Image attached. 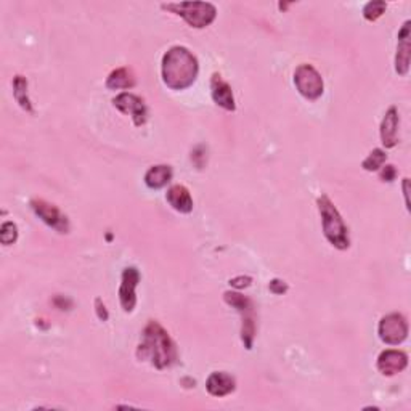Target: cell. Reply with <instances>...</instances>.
Instances as JSON below:
<instances>
[{
  "label": "cell",
  "instance_id": "20",
  "mask_svg": "<svg viewBox=\"0 0 411 411\" xmlns=\"http://www.w3.org/2000/svg\"><path fill=\"white\" fill-rule=\"evenodd\" d=\"M386 159H387L386 151H382L381 148H376V149H373V151H371V153L368 154V158H366V159L363 161V163H362V168H363L365 170H368V172L379 170V169L382 168V166H384Z\"/></svg>",
  "mask_w": 411,
  "mask_h": 411
},
{
  "label": "cell",
  "instance_id": "7",
  "mask_svg": "<svg viewBox=\"0 0 411 411\" xmlns=\"http://www.w3.org/2000/svg\"><path fill=\"white\" fill-rule=\"evenodd\" d=\"M377 332H379L381 341L387 344V346H398L408 336V323L405 316L400 314L386 315L379 321Z\"/></svg>",
  "mask_w": 411,
  "mask_h": 411
},
{
  "label": "cell",
  "instance_id": "1",
  "mask_svg": "<svg viewBox=\"0 0 411 411\" xmlns=\"http://www.w3.org/2000/svg\"><path fill=\"white\" fill-rule=\"evenodd\" d=\"M137 355L140 360H149L158 370L170 368L179 358L175 342L158 321H149L145 326Z\"/></svg>",
  "mask_w": 411,
  "mask_h": 411
},
{
  "label": "cell",
  "instance_id": "19",
  "mask_svg": "<svg viewBox=\"0 0 411 411\" xmlns=\"http://www.w3.org/2000/svg\"><path fill=\"white\" fill-rule=\"evenodd\" d=\"M13 95L18 105L23 108L26 113L34 114V108H32V103L27 95V81L23 76H16L13 79Z\"/></svg>",
  "mask_w": 411,
  "mask_h": 411
},
{
  "label": "cell",
  "instance_id": "6",
  "mask_svg": "<svg viewBox=\"0 0 411 411\" xmlns=\"http://www.w3.org/2000/svg\"><path fill=\"white\" fill-rule=\"evenodd\" d=\"M294 84H296L299 93H301L304 98L310 100V102L318 100L323 95V79H321L320 73L312 65L304 63L299 66L296 73H294Z\"/></svg>",
  "mask_w": 411,
  "mask_h": 411
},
{
  "label": "cell",
  "instance_id": "9",
  "mask_svg": "<svg viewBox=\"0 0 411 411\" xmlns=\"http://www.w3.org/2000/svg\"><path fill=\"white\" fill-rule=\"evenodd\" d=\"M114 107L118 108L121 113L129 114L133 119V124L137 127H142L148 121V108L143 98L133 95V93L124 92L113 100Z\"/></svg>",
  "mask_w": 411,
  "mask_h": 411
},
{
  "label": "cell",
  "instance_id": "24",
  "mask_svg": "<svg viewBox=\"0 0 411 411\" xmlns=\"http://www.w3.org/2000/svg\"><path fill=\"white\" fill-rule=\"evenodd\" d=\"M396 177H397V169L393 168V166L389 164L381 169L382 182H392V180H396Z\"/></svg>",
  "mask_w": 411,
  "mask_h": 411
},
{
  "label": "cell",
  "instance_id": "5",
  "mask_svg": "<svg viewBox=\"0 0 411 411\" xmlns=\"http://www.w3.org/2000/svg\"><path fill=\"white\" fill-rule=\"evenodd\" d=\"M225 302L235 307L241 314V341L248 351H251L254 337H255V316H254V304L249 297L243 296L240 292L227 291L224 294Z\"/></svg>",
  "mask_w": 411,
  "mask_h": 411
},
{
  "label": "cell",
  "instance_id": "17",
  "mask_svg": "<svg viewBox=\"0 0 411 411\" xmlns=\"http://www.w3.org/2000/svg\"><path fill=\"white\" fill-rule=\"evenodd\" d=\"M172 180V168L166 164L153 166L145 174V183L151 190H161Z\"/></svg>",
  "mask_w": 411,
  "mask_h": 411
},
{
  "label": "cell",
  "instance_id": "12",
  "mask_svg": "<svg viewBox=\"0 0 411 411\" xmlns=\"http://www.w3.org/2000/svg\"><path fill=\"white\" fill-rule=\"evenodd\" d=\"M410 21H405L402 29L398 32V46L396 57V71L400 76H407L410 69Z\"/></svg>",
  "mask_w": 411,
  "mask_h": 411
},
{
  "label": "cell",
  "instance_id": "21",
  "mask_svg": "<svg viewBox=\"0 0 411 411\" xmlns=\"http://www.w3.org/2000/svg\"><path fill=\"white\" fill-rule=\"evenodd\" d=\"M386 10H387L386 2H382V0H373V2H368L363 7V16L365 20L368 21H376L386 13Z\"/></svg>",
  "mask_w": 411,
  "mask_h": 411
},
{
  "label": "cell",
  "instance_id": "15",
  "mask_svg": "<svg viewBox=\"0 0 411 411\" xmlns=\"http://www.w3.org/2000/svg\"><path fill=\"white\" fill-rule=\"evenodd\" d=\"M235 379L229 373H224V371H215V373L208 377V382H206V387H208V392L214 397H227L235 391Z\"/></svg>",
  "mask_w": 411,
  "mask_h": 411
},
{
  "label": "cell",
  "instance_id": "14",
  "mask_svg": "<svg viewBox=\"0 0 411 411\" xmlns=\"http://www.w3.org/2000/svg\"><path fill=\"white\" fill-rule=\"evenodd\" d=\"M398 111L396 107H391L381 124V142L386 148H393L398 143Z\"/></svg>",
  "mask_w": 411,
  "mask_h": 411
},
{
  "label": "cell",
  "instance_id": "10",
  "mask_svg": "<svg viewBox=\"0 0 411 411\" xmlns=\"http://www.w3.org/2000/svg\"><path fill=\"white\" fill-rule=\"evenodd\" d=\"M140 283V274L135 267H127L122 271V281L119 288V301L121 307L124 312H132L137 305V294L135 290Z\"/></svg>",
  "mask_w": 411,
  "mask_h": 411
},
{
  "label": "cell",
  "instance_id": "8",
  "mask_svg": "<svg viewBox=\"0 0 411 411\" xmlns=\"http://www.w3.org/2000/svg\"><path fill=\"white\" fill-rule=\"evenodd\" d=\"M31 208L34 210L36 215L41 219L43 224L48 225L58 233H68L69 231V220L66 215L61 213L55 204H50L43 199H32Z\"/></svg>",
  "mask_w": 411,
  "mask_h": 411
},
{
  "label": "cell",
  "instance_id": "23",
  "mask_svg": "<svg viewBox=\"0 0 411 411\" xmlns=\"http://www.w3.org/2000/svg\"><path fill=\"white\" fill-rule=\"evenodd\" d=\"M252 283L251 276H236V278L230 280V286L235 288V290H244Z\"/></svg>",
  "mask_w": 411,
  "mask_h": 411
},
{
  "label": "cell",
  "instance_id": "16",
  "mask_svg": "<svg viewBox=\"0 0 411 411\" xmlns=\"http://www.w3.org/2000/svg\"><path fill=\"white\" fill-rule=\"evenodd\" d=\"M166 199L172 206V209H175L180 214H190L193 210V199L190 191L187 190L183 185H174L169 188Z\"/></svg>",
  "mask_w": 411,
  "mask_h": 411
},
{
  "label": "cell",
  "instance_id": "11",
  "mask_svg": "<svg viewBox=\"0 0 411 411\" xmlns=\"http://www.w3.org/2000/svg\"><path fill=\"white\" fill-rule=\"evenodd\" d=\"M408 355L396 349H387L377 357V370L384 376H393L407 368Z\"/></svg>",
  "mask_w": 411,
  "mask_h": 411
},
{
  "label": "cell",
  "instance_id": "2",
  "mask_svg": "<svg viewBox=\"0 0 411 411\" xmlns=\"http://www.w3.org/2000/svg\"><path fill=\"white\" fill-rule=\"evenodd\" d=\"M199 71L198 60L185 47H172L163 57V81L172 90H185L196 81Z\"/></svg>",
  "mask_w": 411,
  "mask_h": 411
},
{
  "label": "cell",
  "instance_id": "26",
  "mask_svg": "<svg viewBox=\"0 0 411 411\" xmlns=\"http://www.w3.org/2000/svg\"><path fill=\"white\" fill-rule=\"evenodd\" d=\"M95 309H97L98 318L102 321H107L108 320V310H107V307H105V304L100 297L95 299Z\"/></svg>",
  "mask_w": 411,
  "mask_h": 411
},
{
  "label": "cell",
  "instance_id": "18",
  "mask_svg": "<svg viewBox=\"0 0 411 411\" xmlns=\"http://www.w3.org/2000/svg\"><path fill=\"white\" fill-rule=\"evenodd\" d=\"M135 76H133L132 69L129 68H119L113 71L108 76L107 81V87L111 88V90H119V88H132L135 86Z\"/></svg>",
  "mask_w": 411,
  "mask_h": 411
},
{
  "label": "cell",
  "instance_id": "13",
  "mask_svg": "<svg viewBox=\"0 0 411 411\" xmlns=\"http://www.w3.org/2000/svg\"><path fill=\"white\" fill-rule=\"evenodd\" d=\"M210 90H213V100L219 105L220 108H224L227 111L236 109L231 87L229 86V82L222 79L220 74L213 76V81H210Z\"/></svg>",
  "mask_w": 411,
  "mask_h": 411
},
{
  "label": "cell",
  "instance_id": "22",
  "mask_svg": "<svg viewBox=\"0 0 411 411\" xmlns=\"http://www.w3.org/2000/svg\"><path fill=\"white\" fill-rule=\"evenodd\" d=\"M16 238H18V229H16V225L13 222H5L2 229H0V241H2L5 246H10V244H13L16 241Z\"/></svg>",
  "mask_w": 411,
  "mask_h": 411
},
{
  "label": "cell",
  "instance_id": "3",
  "mask_svg": "<svg viewBox=\"0 0 411 411\" xmlns=\"http://www.w3.org/2000/svg\"><path fill=\"white\" fill-rule=\"evenodd\" d=\"M316 206H318L320 215H321V224H323V233L326 240L330 241L332 246L341 249H347L351 246V238H349V229L344 224V220L336 209V206L331 203V199L326 194L316 199Z\"/></svg>",
  "mask_w": 411,
  "mask_h": 411
},
{
  "label": "cell",
  "instance_id": "25",
  "mask_svg": "<svg viewBox=\"0 0 411 411\" xmlns=\"http://www.w3.org/2000/svg\"><path fill=\"white\" fill-rule=\"evenodd\" d=\"M270 291L274 294H278L280 296V294H285L288 291V285L285 281L275 278V280L270 281Z\"/></svg>",
  "mask_w": 411,
  "mask_h": 411
},
{
  "label": "cell",
  "instance_id": "4",
  "mask_svg": "<svg viewBox=\"0 0 411 411\" xmlns=\"http://www.w3.org/2000/svg\"><path fill=\"white\" fill-rule=\"evenodd\" d=\"M164 10L182 16L191 27L203 29L209 26L217 16V8L209 2H180V4H163Z\"/></svg>",
  "mask_w": 411,
  "mask_h": 411
}]
</instances>
